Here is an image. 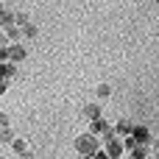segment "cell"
<instances>
[{"label": "cell", "mask_w": 159, "mask_h": 159, "mask_svg": "<svg viewBox=\"0 0 159 159\" xmlns=\"http://www.w3.org/2000/svg\"><path fill=\"white\" fill-rule=\"evenodd\" d=\"M92 159H109V157H106L103 151H98V154H95V157H92Z\"/></svg>", "instance_id": "d6986e66"}, {"label": "cell", "mask_w": 159, "mask_h": 159, "mask_svg": "<svg viewBox=\"0 0 159 159\" xmlns=\"http://www.w3.org/2000/svg\"><path fill=\"white\" fill-rule=\"evenodd\" d=\"M3 11H6V8H3V6H0V14H3Z\"/></svg>", "instance_id": "44dd1931"}, {"label": "cell", "mask_w": 159, "mask_h": 159, "mask_svg": "<svg viewBox=\"0 0 159 159\" xmlns=\"http://www.w3.org/2000/svg\"><path fill=\"white\" fill-rule=\"evenodd\" d=\"M0 75L8 81V78H17V67H14V61H3L0 64Z\"/></svg>", "instance_id": "52a82bcc"}, {"label": "cell", "mask_w": 159, "mask_h": 159, "mask_svg": "<svg viewBox=\"0 0 159 159\" xmlns=\"http://www.w3.org/2000/svg\"><path fill=\"white\" fill-rule=\"evenodd\" d=\"M6 39H8V45H17V39H20V28H17V25L6 28Z\"/></svg>", "instance_id": "9c48e42d"}, {"label": "cell", "mask_w": 159, "mask_h": 159, "mask_svg": "<svg viewBox=\"0 0 159 159\" xmlns=\"http://www.w3.org/2000/svg\"><path fill=\"white\" fill-rule=\"evenodd\" d=\"M103 154L109 159H120L123 157V140L120 137H112V140H106V148H103Z\"/></svg>", "instance_id": "7a4b0ae2"}, {"label": "cell", "mask_w": 159, "mask_h": 159, "mask_svg": "<svg viewBox=\"0 0 159 159\" xmlns=\"http://www.w3.org/2000/svg\"><path fill=\"white\" fill-rule=\"evenodd\" d=\"M0 25H3V28H11V25H14V14H11V11H3V14H0Z\"/></svg>", "instance_id": "7c38bea8"}, {"label": "cell", "mask_w": 159, "mask_h": 159, "mask_svg": "<svg viewBox=\"0 0 159 159\" xmlns=\"http://www.w3.org/2000/svg\"><path fill=\"white\" fill-rule=\"evenodd\" d=\"M131 131H134V126H131V120H126V117H120V120L115 123V137H131Z\"/></svg>", "instance_id": "3957f363"}, {"label": "cell", "mask_w": 159, "mask_h": 159, "mask_svg": "<svg viewBox=\"0 0 159 159\" xmlns=\"http://www.w3.org/2000/svg\"><path fill=\"white\" fill-rule=\"evenodd\" d=\"M81 159H92V157H81Z\"/></svg>", "instance_id": "7402d4cb"}, {"label": "cell", "mask_w": 159, "mask_h": 159, "mask_svg": "<svg viewBox=\"0 0 159 159\" xmlns=\"http://www.w3.org/2000/svg\"><path fill=\"white\" fill-rule=\"evenodd\" d=\"M3 129H8V115L0 112V131H3Z\"/></svg>", "instance_id": "2e32d148"}, {"label": "cell", "mask_w": 159, "mask_h": 159, "mask_svg": "<svg viewBox=\"0 0 159 159\" xmlns=\"http://www.w3.org/2000/svg\"><path fill=\"white\" fill-rule=\"evenodd\" d=\"M81 115H84L87 120H95V117H101V103H87V106H81Z\"/></svg>", "instance_id": "8992f818"}, {"label": "cell", "mask_w": 159, "mask_h": 159, "mask_svg": "<svg viewBox=\"0 0 159 159\" xmlns=\"http://www.w3.org/2000/svg\"><path fill=\"white\" fill-rule=\"evenodd\" d=\"M22 34H25V36H31V39H36V36H39V28H36L34 22H28V25L22 28Z\"/></svg>", "instance_id": "4fadbf2b"}, {"label": "cell", "mask_w": 159, "mask_h": 159, "mask_svg": "<svg viewBox=\"0 0 159 159\" xmlns=\"http://www.w3.org/2000/svg\"><path fill=\"white\" fill-rule=\"evenodd\" d=\"M131 137H134L140 145H151V143H154V137H151V131H148L145 126H137V129L131 131Z\"/></svg>", "instance_id": "277c9868"}, {"label": "cell", "mask_w": 159, "mask_h": 159, "mask_svg": "<svg viewBox=\"0 0 159 159\" xmlns=\"http://www.w3.org/2000/svg\"><path fill=\"white\" fill-rule=\"evenodd\" d=\"M3 92H6V78L0 75V95H3Z\"/></svg>", "instance_id": "ac0fdd59"}, {"label": "cell", "mask_w": 159, "mask_h": 159, "mask_svg": "<svg viewBox=\"0 0 159 159\" xmlns=\"http://www.w3.org/2000/svg\"><path fill=\"white\" fill-rule=\"evenodd\" d=\"M95 95H98V98H101V101H106V98H109V95H112V87H109V84H101V87H98V89H95Z\"/></svg>", "instance_id": "8fae6325"}, {"label": "cell", "mask_w": 159, "mask_h": 159, "mask_svg": "<svg viewBox=\"0 0 159 159\" xmlns=\"http://www.w3.org/2000/svg\"><path fill=\"white\" fill-rule=\"evenodd\" d=\"M28 159H39V157H28Z\"/></svg>", "instance_id": "603a6c76"}, {"label": "cell", "mask_w": 159, "mask_h": 159, "mask_svg": "<svg viewBox=\"0 0 159 159\" xmlns=\"http://www.w3.org/2000/svg\"><path fill=\"white\" fill-rule=\"evenodd\" d=\"M154 3H159V0H154Z\"/></svg>", "instance_id": "cb8c5ba5"}, {"label": "cell", "mask_w": 159, "mask_h": 159, "mask_svg": "<svg viewBox=\"0 0 159 159\" xmlns=\"http://www.w3.org/2000/svg\"><path fill=\"white\" fill-rule=\"evenodd\" d=\"M129 154H131V159H145L148 157V145H137V148H131Z\"/></svg>", "instance_id": "30bf717a"}, {"label": "cell", "mask_w": 159, "mask_h": 159, "mask_svg": "<svg viewBox=\"0 0 159 159\" xmlns=\"http://www.w3.org/2000/svg\"><path fill=\"white\" fill-rule=\"evenodd\" d=\"M11 151L20 154V157H28V143H25V140H14V143H11Z\"/></svg>", "instance_id": "ba28073f"}, {"label": "cell", "mask_w": 159, "mask_h": 159, "mask_svg": "<svg viewBox=\"0 0 159 159\" xmlns=\"http://www.w3.org/2000/svg\"><path fill=\"white\" fill-rule=\"evenodd\" d=\"M75 151L81 154V157H95L101 148H98V137L95 134H81L78 140H75Z\"/></svg>", "instance_id": "6da1fadb"}, {"label": "cell", "mask_w": 159, "mask_h": 159, "mask_svg": "<svg viewBox=\"0 0 159 159\" xmlns=\"http://www.w3.org/2000/svg\"><path fill=\"white\" fill-rule=\"evenodd\" d=\"M14 25H22V28H25V25H28V14L17 11V14H14Z\"/></svg>", "instance_id": "5bb4252c"}, {"label": "cell", "mask_w": 159, "mask_h": 159, "mask_svg": "<svg viewBox=\"0 0 159 159\" xmlns=\"http://www.w3.org/2000/svg\"><path fill=\"white\" fill-rule=\"evenodd\" d=\"M0 143H8V145L14 143V134H11V129H3V131H0Z\"/></svg>", "instance_id": "9a60e30c"}, {"label": "cell", "mask_w": 159, "mask_h": 159, "mask_svg": "<svg viewBox=\"0 0 159 159\" xmlns=\"http://www.w3.org/2000/svg\"><path fill=\"white\" fill-rule=\"evenodd\" d=\"M134 3H145V0H134Z\"/></svg>", "instance_id": "ffe728a7"}, {"label": "cell", "mask_w": 159, "mask_h": 159, "mask_svg": "<svg viewBox=\"0 0 159 159\" xmlns=\"http://www.w3.org/2000/svg\"><path fill=\"white\" fill-rule=\"evenodd\" d=\"M22 59H25V48H22L20 42H17V45H8V61L17 64V61H22Z\"/></svg>", "instance_id": "5b68a950"}, {"label": "cell", "mask_w": 159, "mask_h": 159, "mask_svg": "<svg viewBox=\"0 0 159 159\" xmlns=\"http://www.w3.org/2000/svg\"><path fill=\"white\" fill-rule=\"evenodd\" d=\"M8 61V48H0V64Z\"/></svg>", "instance_id": "e0dca14e"}]
</instances>
